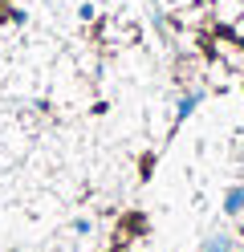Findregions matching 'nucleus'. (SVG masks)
I'll list each match as a JSON object with an SVG mask.
<instances>
[{
    "mask_svg": "<svg viewBox=\"0 0 244 252\" xmlns=\"http://www.w3.org/2000/svg\"><path fill=\"white\" fill-rule=\"evenodd\" d=\"M200 252H236V240L228 232H216V236H208V240L200 244Z\"/></svg>",
    "mask_w": 244,
    "mask_h": 252,
    "instance_id": "nucleus-1",
    "label": "nucleus"
},
{
    "mask_svg": "<svg viewBox=\"0 0 244 252\" xmlns=\"http://www.w3.org/2000/svg\"><path fill=\"white\" fill-rule=\"evenodd\" d=\"M224 216H244V187H228L224 191Z\"/></svg>",
    "mask_w": 244,
    "mask_h": 252,
    "instance_id": "nucleus-2",
    "label": "nucleus"
},
{
    "mask_svg": "<svg viewBox=\"0 0 244 252\" xmlns=\"http://www.w3.org/2000/svg\"><path fill=\"white\" fill-rule=\"evenodd\" d=\"M195 106H200V94H187V98H179V110H175V114H179V118H187Z\"/></svg>",
    "mask_w": 244,
    "mask_h": 252,
    "instance_id": "nucleus-3",
    "label": "nucleus"
}]
</instances>
